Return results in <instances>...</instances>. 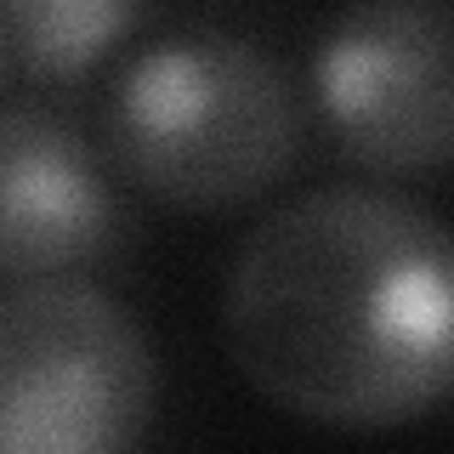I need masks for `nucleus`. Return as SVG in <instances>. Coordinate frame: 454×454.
<instances>
[{"label":"nucleus","mask_w":454,"mask_h":454,"mask_svg":"<svg viewBox=\"0 0 454 454\" xmlns=\"http://www.w3.org/2000/svg\"><path fill=\"white\" fill-rule=\"evenodd\" d=\"M222 335L301 420H415L454 392V227L387 188L290 199L227 267Z\"/></svg>","instance_id":"obj_1"},{"label":"nucleus","mask_w":454,"mask_h":454,"mask_svg":"<svg viewBox=\"0 0 454 454\" xmlns=\"http://www.w3.org/2000/svg\"><path fill=\"white\" fill-rule=\"evenodd\" d=\"M103 137L142 193L182 210H216L290 170L301 148V97L255 40L193 23L120 68Z\"/></svg>","instance_id":"obj_2"},{"label":"nucleus","mask_w":454,"mask_h":454,"mask_svg":"<svg viewBox=\"0 0 454 454\" xmlns=\"http://www.w3.org/2000/svg\"><path fill=\"white\" fill-rule=\"evenodd\" d=\"M153 392V347L108 290L51 273L0 295V454L125 449Z\"/></svg>","instance_id":"obj_3"},{"label":"nucleus","mask_w":454,"mask_h":454,"mask_svg":"<svg viewBox=\"0 0 454 454\" xmlns=\"http://www.w3.org/2000/svg\"><path fill=\"white\" fill-rule=\"evenodd\" d=\"M335 142L369 170L454 160V0H347L312 57Z\"/></svg>","instance_id":"obj_4"},{"label":"nucleus","mask_w":454,"mask_h":454,"mask_svg":"<svg viewBox=\"0 0 454 454\" xmlns=\"http://www.w3.org/2000/svg\"><path fill=\"white\" fill-rule=\"evenodd\" d=\"M120 239V199L91 137L51 103L0 108V284L97 262Z\"/></svg>","instance_id":"obj_5"},{"label":"nucleus","mask_w":454,"mask_h":454,"mask_svg":"<svg viewBox=\"0 0 454 454\" xmlns=\"http://www.w3.org/2000/svg\"><path fill=\"white\" fill-rule=\"evenodd\" d=\"M148 18V0H0V46L35 80H80Z\"/></svg>","instance_id":"obj_6"},{"label":"nucleus","mask_w":454,"mask_h":454,"mask_svg":"<svg viewBox=\"0 0 454 454\" xmlns=\"http://www.w3.org/2000/svg\"><path fill=\"white\" fill-rule=\"evenodd\" d=\"M0 51H6V46H0Z\"/></svg>","instance_id":"obj_7"}]
</instances>
